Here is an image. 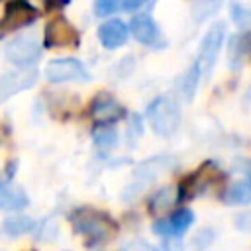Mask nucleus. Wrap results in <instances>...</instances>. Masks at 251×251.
Masks as SVG:
<instances>
[{
  "mask_svg": "<svg viewBox=\"0 0 251 251\" xmlns=\"http://www.w3.org/2000/svg\"><path fill=\"white\" fill-rule=\"evenodd\" d=\"M147 120L155 133L171 135L178 127V122H180L178 104L171 96H157L147 106Z\"/></svg>",
  "mask_w": 251,
  "mask_h": 251,
  "instance_id": "f257e3e1",
  "label": "nucleus"
},
{
  "mask_svg": "<svg viewBox=\"0 0 251 251\" xmlns=\"http://www.w3.org/2000/svg\"><path fill=\"white\" fill-rule=\"evenodd\" d=\"M39 53H41V41L35 31L20 33L12 41H8L4 47V57L16 67L33 65L39 59Z\"/></svg>",
  "mask_w": 251,
  "mask_h": 251,
  "instance_id": "f03ea898",
  "label": "nucleus"
},
{
  "mask_svg": "<svg viewBox=\"0 0 251 251\" xmlns=\"http://www.w3.org/2000/svg\"><path fill=\"white\" fill-rule=\"evenodd\" d=\"M73 226L78 233L94 239V241H102L112 237V233L116 231L114 224L110 222V218H106L104 214L98 212H90V210H80L73 216Z\"/></svg>",
  "mask_w": 251,
  "mask_h": 251,
  "instance_id": "7ed1b4c3",
  "label": "nucleus"
},
{
  "mask_svg": "<svg viewBox=\"0 0 251 251\" xmlns=\"http://www.w3.org/2000/svg\"><path fill=\"white\" fill-rule=\"evenodd\" d=\"M37 18H39V12L29 2L12 0V2H8L6 10H4V16L0 18V35L12 33L20 27H25V25L33 24Z\"/></svg>",
  "mask_w": 251,
  "mask_h": 251,
  "instance_id": "20e7f679",
  "label": "nucleus"
},
{
  "mask_svg": "<svg viewBox=\"0 0 251 251\" xmlns=\"http://www.w3.org/2000/svg\"><path fill=\"white\" fill-rule=\"evenodd\" d=\"M80 41V35L76 27L63 16L53 18L45 25L43 33V45L47 49H57V47H76Z\"/></svg>",
  "mask_w": 251,
  "mask_h": 251,
  "instance_id": "39448f33",
  "label": "nucleus"
},
{
  "mask_svg": "<svg viewBox=\"0 0 251 251\" xmlns=\"http://www.w3.org/2000/svg\"><path fill=\"white\" fill-rule=\"evenodd\" d=\"M224 39H226V25L222 22L212 24L200 43V51H198V59H196L202 67V73H206V75L212 73L216 59L220 55V49L224 45Z\"/></svg>",
  "mask_w": 251,
  "mask_h": 251,
  "instance_id": "423d86ee",
  "label": "nucleus"
},
{
  "mask_svg": "<svg viewBox=\"0 0 251 251\" xmlns=\"http://www.w3.org/2000/svg\"><path fill=\"white\" fill-rule=\"evenodd\" d=\"M45 78L49 82H71V80H88L90 75L78 59L65 57V59H53L47 63Z\"/></svg>",
  "mask_w": 251,
  "mask_h": 251,
  "instance_id": "0eeeda50",
  "label": "nucleus"
},
{
  "mask_svg": "<svg viewBox=\"0 0 251 251\" xmlns=\"http://www.w3.org/2000/svg\"><path fill=\"white\" fill-rule=\"evenodd\" d=\"M194 222V214L188 208H178L173 212L169 220H159L153 224V231L159 235H180L184 233Z\"/></svg>",
  "mask_w": 251,
  "mask_h": 251,
  "instance_id": "6e6552de",
  "label": "nucleus"
},
{
  "mask_svg": "<svg viewBox=\"0 0 251 251\" xmlns=\"http://www.w3.org/2000/svg\"><path fill=\"white\" fill-rule=\"evenodd\" d=\"M37 78V73L35 71H29V69H24V71H12V73H6L4 76H0V102L6 100L8 96L31 86Z\"/></svg>",
  "mask_w": 251,
  "mask_h": 251,
  "instance_id": "1a4fd4ad",
  "label": "nucleus"
},
{
  "mask_svg": "<svg viewBox=\"0 0 251 251\" xmlns=\"http://www.w3.org/2000/svg\"><path fill=\"white\" fill-rule=\"evenodd\" d=\"M90 116L96 124L100 126H108V124H114L116 120H120L124 116V108L108 94H100L94 102H92V110H90Z\"/></svg>",
  "mask_w": 251,
  "mask_h": 251,
  "instance_id": "9d476101",
  "label": "nucleus"
},
{
  "mask_svg": "<svg viewBox=\"0 0 251 251\" xmlns=\"http://www.w3.org/2000/svg\"><path fill=\"white\" fill-rule=\"evenodd\" d=\"M98 39L106 49H118L127 41V25L118 18L106 20L98 27Z\"/></svg>",
  "mask_w": 251,
  "mask_h": 251,
  "instance_id": "9b49d317",
  "label": "nucleus"
},
{
  "mask_svg": "<svg viewBox=\"0 0 251 251\" xmlns=\"http://www.w3.org/2000/svg\"><path fill=\"white\" fill-rule=\"evenodd\" d=\"M129 27H131L133 37L143 45H155L159 39V27H157L155 20L151 18V14H147V12L133 16Z\"/></svg>",
  "mask_w": 251,
  "mask_h": 251,
  "instance_id": "f8f14e48",
  "label": "nucleus"
},
{
  "mask_svg": "<svg viewBox=\"0 0 251 251\" xmlns=\"http://www.w3.org/2000/svg\"><path fill=\"white\" fill-rule=\"evenodd\" d=\"M27 206V196L22 188L6 184L0 180V208L2 210H22Z\"/></svg>",
  "mask_w": 251,
  "mask_h": 251,
  "instance_id": "ddd939ff",
  "label": "nucleus"
},
{
  "mask_svg": "<svg viewBox=\"0 0 251 251\" xmlns=\"http://www.w3.org/2000/svg\"><path fill=\"white\" fill-rule=\"evenodd\" d=\"M222 200L226 204H249L251 202V180H239L231 186L226 188V192L222 194Z\"/></svg>",
  "mask_w": 251,
  "mask_h": 251,
  "instance_id": "4468645a",
  "label": "nucleus"
},
{
  "mask_svg": "<svg viewBox=\"0 0 251 251\" xmlns=\"http://www.w3.org/2000/svg\"><path fill=\"white\" fill-rule=\"evenodd\" d=\"M200 75H202V67H200L198 61H194L186 69V73L178 78V90L182 92V96L186 100H192V96L196 92V86H198V80H200Z\"/></svg>",
  "mask_w": 251,
  "mask_h": 251,
  "instance_id": "2eb2a0df",
  "label": "nucleus"
},
{
  "mask_svg": "<svg viewBox=\"0 0 251 251\" xmlns=\"http://www.w3.org/2000/svg\"><path fill=\"white\" fill-rule=\"evenodd\" d=\"M224 0H194L192 2V18L196 22H204L210 16H214Z\"/></svg>",
  "mask_w": 251,
  "mask_h": 251,
  "instance_id": "dca6fc26",
  "label": "nucleus"
},
{
  "mask_svg": "<svg viewBox=\"0 0 251 251\" xmlns=\"http://www.w3.org/2000/svg\"><path fill=\"white\" fill-rule=\"evenodd\" d=\"M229 16L233 20V24L241 29H249L251 27V8L243 6L239 2H231L229 6Z\"/></svg>",
  "mask_w": 251,
  "mask_h": 251,
  "instance_id": "f3484780",
  "label": "nucleus"
},
{
  "mask_svg": "<svg viewBox=\"0 0 251 251\" xmlns=\"http://www.w3.org/2000/svg\"><path fill=\"white\" fill-rule=\"evenodd\" d=\"M33 227V220L31 218H25V216H20V218H8L4 222V231L8 235H22V233H27L31 231Z\"/></svg>",
  "mask_w": 251,
  "mask_h": 251,
  "instance_id": "a211bd4d",
  "label": "nucleus"
},
{
  "mask_svg": "<svg viewBox=\"0 0 251 251\" xmlns=\"http://www.w3.org/2000/svg\"><path fill=\"white\" fill-rule=\"evenodd\" d=\"M120 6H124V0H94V14L106 18L120 10Z\"/></svg>",
  "mask_w": 251,
  "mask_h": 251,
  "instance_id": "6ab92c4d",
  "label": "nucleus"
},
{
  "mask_svg": "<svg viewBox=\"0 0 251 251\" xmlns=\"http://www.w3.org/2000/svg\"><path fill=\"white\" fill-rule=\"evenodd\" d=\"M171 202H173V198H171V188H163V190H159V192L153 196V200H151V210H153V212H161V210H165Z\"/></svg>",
  "mask_w": 251,
  "mask_h": 251,
  "instance_id": "aec40b11",
  "label": "nucleus"
},
{
  "mask_svg": "<svg viewBox=\"0 0 251 251\" xmlns=\"http://www.w3.org/2000/svg\"><path fill=\"white\" fill-rule=\"evenodd\" d=\"M126 251H157V249L147 241H133Z\"/></svg>",
  "mask_w": 251,
  "mask_h": 251,
  "instance_id": "412c9836",
  "label": "nucleus"
},
{
  "mask_svg": "<svg viewBox=\"0 0 251 251\" xmlns=\"http://www.w3.org/2000/svg\"><path fill=\"white\" fill-rule=\"evenodd\" d=\"M235 226H237L239 229H251V212L241 214V216L235 220Z\"/></svg>",
  "mask_w": 251,
  "mask_h": 251,
  "instance_id": "4be33fe9",
  "label": "nucleus"
},
{
  "mask_svg": "<svg viewBox=\"0 0 251 251\" xmlns=\"http://www.w3.org/2000/svg\"><path fill=\"white\" fill-rule=\"evenodd\" d=\"M147 0H124V10H127V12H133V10H137V8H141L143 4H145Z\"/></svg>",
  "mask_w": 251,
  "mask_h": 251,
  "instance_id": "5701e85b",
  "label": "nucleus"
},
{
  "mask_svg": "<svg viewBox=\"0 0 251 251\" xmlns=\"http://www.w3.org/2000/svg\"><path fill=\"white\" fill-rule=\"evenodd\" d=\"M71 0H45V8L47 10H59V8H63L65 4H69Z\"/></svg>",
  "mask_w": 251,
  "mask_h": 251,
  "instance_id": "b1692460",
  "label": "nucleus"
},
{
  "mask_svg": "<svg viewBox=\"0 0 251 251\" xmlns=\"http://www.w3.org/2000/svg\"><path fill=\"white\" fill-rule=\"evenodd\" d=\"M247 171H249V175H251V165H249V169H247Z\"/></svg>",
  "mask_w": 251,
  "mask_h": 251,
  "instance_id": "393cba45",
  "label": "nucleus"
}]
</instances>
